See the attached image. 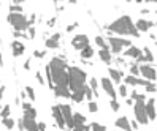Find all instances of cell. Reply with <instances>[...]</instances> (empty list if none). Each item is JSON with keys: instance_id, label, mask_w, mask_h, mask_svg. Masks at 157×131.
<instances>
[{"instance_id": "19", "label": "cell", "mask_w": 157, "mask_h": 131, "mask_svg": "<svg viewBox=\"0 0 157 131\" xmlns=\"http://www.w3.org/2000/svg\"><path fill=\"white\" fill-rule=\"evenodd\" d=\"M54 92H56L57 96H62V98H70V96H72L68 87H56V88H54Z\"/></svg>"}, {"instance_id": "41", "label": "cell", "mask_w": 157, "mask_h": 131, "mask_svg": "<svg viewBox=\"0 0 157 131\" xmlns=\"http://www.w3.org/2000/svg\"><path fill=\"white\" fill-rule=\"evenodd\" d=\"M130 71H132V76H136V74H140V67H138V65H133Z\"/></svg>"}, {"instance_id": "11", "label": "cell", "mask_w": 157, "mask_h": 131, "mask_svg": "<svg viewBox=\"0 0 157 131\" xmlns=\"http://www.w3.org/2000/svg\"><path fill=\"white\" fill-rule=\"evenodd\" d=\"M53 117H54V120H56V123H57V126L60 130H64L65 128V120H64V115H62V111H60V106H53Z\"/></svg>"}, {"instance_id": "47", "label": "cell", "mask_w": 157, "mask_h": 131, "mask_svg": "<svg viewBox=\"0 0 157 131\" xmlns=\"http://www.w3.org/2000/svg\"><path fill=\"white\" fill-rule=\"evenodd\" d=\"M54 24H56V18H51L49 21H48V25H49V27H53Z\"/></svg>"}, {"instance_id": "23", "label": "cell", "mask_w": 157, "mask_h": 131, "mask_svg": "<svg viewBox=\"0 0 157 131\" xmlns=\"http://www.w3.org/2000/svg\"><path fill=\"white\" fill-rule=\"evenodd\" d=\"M70 98L73 99L75 103H81L84 99V90H78V92H72V96Z\"/></svg>"}, {"instance_id": "16", "label": "cell", "mask_w": 157, "mask_h": 131, "mask_svg": "<svg viewBox=\"0 0 157 131\" xmlns=\"http://www.w3.org/2000/svg\"><path fill=\"white\" fill-rule=\"evenodd\" d=\"M11 49H13V55L14 57H19V55H22V54H24V44L21 43V41H13V43H11Z\"/></svg>"}, {"instance_id": "10", "label": "cell", "mask_w": 157, "mask_h": 131, "mask_svg": "<svg viewBox=\"0 0 157 131\" xmlns=\"http://www.w3.org/2000/svg\"><path fill=\"white\" fill-rule=\"evenodd\" d=\"M60 106V111H62V115H64V120H65V125L68 128H73L75 123H73V114H72V109H70L68 104H59Z\"/></svg>"}, {"instance_id": "21", "label": "cell", "mask_w": 157, "mask_h": 131, "mask_svg": "<svg viewBox=\"0 0 157 131\" xmlns=\"http://www.w3.org/2000/svg\"><path fill=\"white\" fill-rule=\"evenodd\" d=\"M99 55H100L102 62H105V63H111V52H109L108 49H100Z\"/></svg>"}, {"instance_id": "45", "label": "cell", "mask_w": 157, "mask_h": 131, "mask_svg": "<svg viewBox=\"0 0 157 131\" xmlns=\"http://www.w3.org/2000/svg\"><path fill=\"white\" fill-rule=\"evenodd\" d=\"M29 36L32 38V40L35 38V29H33V27H29Z\"/></svg>"}, {"instance_id": "35", "label": "cell", "mask_w": 157, "mask_h": 131, "mask_svg": "<svg viewBox=\"0 0 157 131\" xmlns=\"http://www.w3.org/2000/svg\"><path fill=\"white\" fill-rule=\"evenodd\" d=\"M91 88H92L94 95H99V93H97V88H99V84H97V79H95V78H92V79H91Z\"/></svg>"}, {"instance_id": "18", "label": "cell", "mask_w": 157, "mask_h": 131, "mask_svg": "<svg viewBox=\"0 0 157 131\" xmlns=\"http://www.w3.org/2000/svg\"><path fill=\"white\" fill-rule=\"evenodd\" d=\"M59 40H60V35H59V33H56V35H53L51 38H48V40H46V48H48V49L59 48Z\"/></svg>"}, {"instance_id": "29", "label": "cell", "mask_w": 157, "mask_h": 131, "mask_svg": "<svg viewBox=\"0 0 157 131\" xmlns=\"http://www.w3.org/2000/svg\"><path fill=\"white\" fill-rule=\"evenodd\" d=\"M2 123H3V125H5L8 130H11V128L14 126V120H13V118H10V117H8V118H2Z\"/></svg>"}, {"instance_id": "4", "label": "cell", "mask_w": 157, "mask_h": 131, "mask_svg": "<svg viewBox=\"0 0 157 131\" xmlns=\"http://www.w3.org/2000/svg\"><path fill=\"white\" fill-rule=\"evenodd\" d=\"M8 22L14 27L16 32H22V30L29 29V21L22 13H10L8 14Z\"/></svg>"}, {"instance_id": "31", "label": "cell", "mask_w": 157, "mask_h": 131, "mask_svg": "<svg viewBox=\"0 0 157 131\" xmlns=\"http://www.w3.org/2000/svg\"><path fill=\"white\" fill-rule=\"evenodd\" d=\"M95 43L100 46V49H108V46H107V43H105V40L102 36H97L95 38Z\"/></svg>"}, {"instance_id": "28", "label": "cell", "mask_w": 157, "mask_h": 131, "mask_svg": "<svg viewBox=\"0 0 157 131\" xmlns=\"http://www.w3.org/2000/svg\"><path fill=\"white\" fill-rule=\"evenodd\" d=\"M21 6H19V2H13L10 6V13H21Z\"/></svg>"}, {"instance_id": "49", "label": "cell", "mask_w": 157, "mask_h": 131, "mask_svg": "<svg viewBox=\"0 0 157 131\" xmlns=\"http://www.w3.org/2000/svg\"><path fill=\"white\" fill-rule=\"evenodd\" d=\"M30 106H32V104H29V103H22V109H24V111H27Z\"/></svg>"}, {"instance_id": "37", "label": "cell", "mask_w": 157, "mask_h": 131, "mask_svg": "<svg viewBox=\"0 0 157 131\" xmlns=\"http://www.w3.org/2000/svg\"><path fill=\"white\" fill-rule=\"evenodd\" d=\"M87 107H89V111H91L92 114H95L97 111H99V107H97V103H95V101H91V103L87 104Z\"/></svg>"}, {"instance_id": "43", "label": "cell", "mask_w": 157, "mask_h": 131, "mask_svg": "<svg viewBox=\"0 0 157 131\" xmlns=\"http://www.w3.org/2000/svg\"><path fill=\"white\" fill-rule=\"evenodd\" d=\"M33 55L37 57V59H43V57L46 55V52H40V51H35V52H33Z\"/></svg>"}, {"instance_id": "7", "label": "cell", "mask_w": 157, "mask_h": 131, "mask_svg": "<svg viewBox=\"0 0 157 131\" xmlns=\"http://www.w3.org/2000/svg\"><path fill=\"white\" fill-rule=\"evenodd\" d=\"M22 126L26 131H38V123L35 122V117L27 112H24V117H22Z\"/></svg>"}, {"instance_id": "14", "label": "cell", "mask_w": 157, "mask_h": 131, "mask_svg": "<svg viewBox=\"0 0 157 131\" xmlns=\"http://www.w3.org/2000/svg\"><path fill=\"white\" fill-rule=\"evenodd\" d=\"M146 114L149 120H156V99H148L146 101Z\"/></svg>"}, {"instance_id": "42", "label": "cell", "mask_w": 157, "mask_h": 131, "mask_svg": "<svg viewBox=\"0 0 157 131\" xmlns=\"http://www.w3.org/2000/svg\"><path fill=\"white\" fill-rule=\"evenodd\" d=\"M24 112L30 114V115H33V117H37V111H35V109H33L32 106H30V107H29V109H27V111H24Z\"/></svg>"}, {"instance_id": "5", "label": "cell", "mask_w": 157, "mask_h": 131, "mask_svg": "<svg viewBox=\"0 0 157 131\" xmlns=\"http://www.w3.org/2000/svg\"><path fill=\"white\" fill-rule=\"evenodd\" d=\"M133 112H135L136 122L141 125H148L149 118L146 114V101H135L133 103Z\"/></svg>"}, {"instance_id": "2", "label": "cell", "mask_w": 157, "mask_h": 131, "mask_svg": "<svg viewBox=\"0 0 157 131\" xmlns=\"http://www.w3.org/2000/svg\"><path fill=\"white\" fill-rule=\"evenodd\" d=\"M109 32H114L117 35H132V36H140V32L136 30L135 24L132 22V19L129 16H122L116 19L114 22L108 25Z\"/></svg>"}, {"instance_id": "22", "label": "cell", "mask_w": 157, "mask_h": 131, "mask_svg": "<svg viewBox=\"0 0 157 131\" xmlns=\"http://www.w3.org/2000/svg\"><path fill=\"white\" fill-rule=\"evenodd\" d=\"M73 123H75V126H80V125H86V117L83 114H80V112H76V114H73ZM73 126V128H75Z\"/></svg>"}, {"instance_id": "6", "label": "cell", "mask_w": 157, "mask_h": 131, "mask_svg": "<svg viewBox=\"0 0 157 131\" xmlns=\"http://www.w3.org/2000/svg\"><path fill=\"white\" fill-rule=\"evenodd\" d=\"M108 43L111 46V52L113 54H119L122 51L124 46H127V48H130V41L129 40H124V38H119V36H109L108 38Z\"/></svg>"}, {"instance_id": "15", "label": "cell", "mask_w": 157, "mask_h": 131, "mask_svg": "<svg viewBox=\"0 0 157 131\" xmlns=\"http://www.w3.org/2000/svg\"><path fill=\"white\" fill-rule=\"evenodd\" d=\"M135 27H136V30H138V32H148V30L152 27V22L151 21H146V19H138V21H136V24H135Z\"/></svg>"}, {"instance_id": "12", "label": "cell", "mask_w": 157, "mask_h": 131, "mask_svg": "<svg viewBox=\"0 0 157 131\" xmlns=\"http://www.w3.org/2000/svg\"><path fill=\"white\" fill-rule=\"evenodd\" d=\"M102 87H103V90L107 92V93L111 96L113 99H116V90H114V85H113L111 79L103 78V79H102Z\"/></svg>"}, {"instance_id": "25", "label": "cell", "mask_w": 157, "mask_h": 131, "mask_svg": "<svg viewBox=\"0 0 157 131\" xmlns=\"http://www.w3.org/2000/svg\"><path fill=\"white\" fill-rule=\"evenodd\" d=\"M80 52H81V57H83V59H91V57L94 55L92 46H87L86 49H83V51H80Z\"/></svg>"}, {"instance_id": "34", "label": "cell", "mask_w": 157, "mask_h": 131, "mask_svg": "<svg viewBox=\"0 0 157 131\" xmlns=\"http://www.w3.org/2000/svg\"><path fill=\"white\" fill-rule=\"evenodd\" d=\"M144 88H146L148 93H154V92H157V85H156V84H152V82H149Z\"/></svg>"}, {"instance_id": "9", "label": "cell", "mask_w": 157, "mask_h": 131, "mask_svg": "<svg viewBox=\"0 0 157 131\" xmlns=\"http://www.w3.org/2000/svg\"><path fill=\"white\" fill-rule=\"evenodd\" d=\"M72 44H73L75 49H78V51H83V49H86L87 46H91L89 44V38L86 35H76L72 40Z\"/></svg>"}, {"instance_id": "30", "label": "cell", "mask_w": 157, "mask_h": 131, "mask_svg": "<svg viewBox=\"0 0 157 131\" xmlns=\"http://www.w3.org/2000/svg\"><path fill=\"white\" fill-rule=\"evenodd\" d=\"M132 98L135 99V101H144L146 96H144V93L141 95V93H138V92H132Z\"/></svg>"}, {"instance_id": "24", "label": "cell", "mask_w": 157, "mask_h": 131, "mask_svg": "<svg viewBox=\"0 0 157 131\" xmlns=\"http://www.w3.org/2000/svg\"><path fill=\"white\" fill-rule=\"evenodd\" d=\"M109 76H111V81H116V82H121V79H122V74L114 68H109Z\"/></svg>"}, {"instance_id": "26", "label": "cell", "mask_w": 157, "mask_h": 131, "mask_svg": "<svg viewBox=\"0 0 157 131\" xmlns=\"http://www.w3.org/2000/svg\"><path fill=\"white\" fill-rule=\"evenodd\" d=\"M46 78H48V87H49V88H54V82H53V76H51L49 65L46 67Z\"/></svg>"}, {"instance_id": "53", "label": "cell", "mask_w": 157, "mask_h": 131, "mask_svg": "<svg viewBox=\"0 0 157 131\" xmlns=\"http://www.w3.org/2000/svg\"><path fill=\"white\" fill-rule=\"evenodd\" d=\"M33 22H35V14H32L30 19H29V24H33Z\"/></svg>"}, {"instance_id": "33", "label": "cell", "mask_w": 157, "mask_h": 131, "mask_svg": "<svg viewBox=\"0 0 157 131\" xmlns=\"http://www.w3.org/2000/svg\"><path fill=\"white\" fill-rule=\"evenodd\" d=\"M143 54H144V59H146L148 62H152L154 60V55H152V52L149 51L148 48H144V51H143Z\"/></svg>"}, {"instance_id": "27", "label": "cell", "mask_w": 157, "mask_h": 131, "mask_svg": "<svg viewBox=\"0 0 157 131\" xmlns=\"http://www.w3.org/2000/svg\"><path fill=\"white\" fill-rule=\"evenodd\" d=\"M89 126H91L92 131H107V126L100 125V123H95V122H94L92 125H89Z\"/></svg>"}, {"instance_id": "38", "label": "cell", "mask_w": 157, "mask_h": 131, "mask_svg": "<svg viewBox=\"0 0 157 131\" xmlns=\"http://www.w3.org/2000/svg\"><path fill=\"white\" fill-rule=\"evenodd\" d=\"M111 109L114 111V112H117V111L121 109V104L116 101V99H111Z\"/></svg>"}, {"instance_id": "36", "label": "cell", "mask_w": 157, "mask_h": 131, "mask_svg": "<svg viewBox=\"0 0 157 131\" xmlns=\"http://www.w3.org/2000/svg\"><path fill=\"white\" fill-rule=\"evenodd\" d=\"M10 106H5V107H3V111H2V112H0V115H2V118H8L10 117Z\"/></svg>"}, {"instance_id": "40", "label": "cell", "mask_w": 157, "mask_h": 131, "mask_svg": "<svg viewBox=\"0 0 157 131\" xmlns=\"http://www.w3.org/2000/svg\"><path fill=\"white\" fill-rule=\"evenodd\" d=\"M119 95L124 96V98L127 96V87H125V85H121V87H119Z\"/></svg>"}, {"instance_id": "44", "label": "cell", "mask_w": 157, "mask_h": 131, "mask_svg": "<svg viewBox=\"0 0 157 131\" xmlns=\"http://www.w3.org/2000/svg\"><path fill=\"white\" fill-rule=\"evenodd\" d=\"M38 131H46V123H45V122H40V123H38Z\"/></svg>"}, {"instance_id": "3", "label": "cell", "mask_w": 157, "mask_h": 131, "mask_svg": "<svg viewBox=\"0 0 157 131\" xmlns=\"http://www.w3.org/2000/svg\"><path fill=\"white\" fill-rule=\"evenodd\" d=\"M86 73L83 70H80L78 67H70L68 68V88L72 92L78 90H84L86 85Z\"/></svg>"}, {"instance_id": "51", "label": "cell", "mask_w": 157, "mask_h": 131, "mask_svg": "<svg viewBox=\"0 0 157 131\" xmlns=\"http://www.w3.org/2000/svg\"><path fill=\"white\" fill-rule=\"evenodd\" d=\"M130 126H132V130H136V128H138V123H136V122H132Z\"/></svg>"}, {"instance_id": "39", "label": "cell", "mask_w": 157, "mask_h": 131, "mask_svg": "<svg viewBox=\"0 0 157 131\" xmlns=\"http://www.w3.org/2000/svg\"><path fill=\"white\" fill-rule=\"evenodd\" d=\"M84 96H86V98H89V99L92 98V88L91 87H86L84 85Z\"/></svg>"}, {"instance_id": "13", "label": "cell", "mask_w": 157, "mask_h": 131, "mask_svg": "<svg viewBox=\"0 0 157 131\" xmlns=\"http://www.w3.org/2000/svg\"><path fill=\"white\" fill-rule=\"evenodd\" d=\"M124 81H125V84H129V85H144L146 87L149 84V81H143V79L136 78V76H132V74H129Z\"/></svg>"}, {"instance_id": "48", "label": "cell", "mask_w": 157, "mask_h": 131, "mask_svg": "<svg viewBox=\"0 0 157 131\" xmlns=\"http://www.w3.org/2000/svg\"><path fill=\"white\" fill-rule=\"evenodd\" d=\"M37 79H38V82H40V84L45 82V81H43V78H41V73H40V71L37 73Z\"/></svg>"}, {"instance_id": "50", "label": "cell", "mask_w": 157, "mask_h": 131, "mask_svg": "<svg viewBox=\"0 0 157 131\" xmlns=\"http://www.w3.org/2000/svg\"><path fill=\"white\" fill-rule=\"evenodd\" d=\"M136 60H138L140 63H143V62L146 60V59H144V55H143V52H141V55H140V57H138V59H136Z\"/></svg>"}, {"instance_id": "46", "label": "cell", "mask_w": 157, "mask_h": 131, "mask_svg": "<svg viewBox=\"0 0 157 131\" xmlns=\"http://www.w3.org/2000/svg\"><path fill=\"white\" fill-rule=\"evenodd\" d=\"M76 27H78V22H75V24H72V25L67 27V32H72L73 29H76Z\"/></svg>"}, {"instance_id": "54", "label": "cell", "mask_w": 157, "mask_h": 131, "mask_svg": "<svg viewBox=\"0 0 157 131\" xmlns=\"http://www.w3.org/2000/svg\"><path fill=\"white\" fill-rule=\"evenodd\" d=\"M29 67H30V60H27L24 63V68H26V70H29Z\"/></svg>"}, {"instance_id": "55", "label": "cell", "mask_w": 157, "mask_h": 131, "mask_svg": "<svg viewBox=\"0 0 157 131\" xmlns=\"http://www.w3.org/2000/svg\"><path fill=\"white\" fill-rule=\"evenodd\" d=\"M0 5H2V2H0Z\"/></svg>"}, {"instance_id": "17", "label": "cell", "mask_w": 157, "mask_h": 131, "mask_svg": "<svg viewBox=\"0 0 157 131\" xmlns=\"http://www.w3.org/2000/svg\"><path fill=\"white\" fill-rule=\"evenodd\" d=\"M116 126L124 131H132V126H130V122H129L127 117H119L116 120Z\"/></svg>"}, {"instance_id": "32", "label": "cell", "mask_w": 157, "mask_h": 131, "mask_svg": "<svg viewBox=\"0 0 157 131\" xmlns=\"http://www.w3.org/2000/svg\"><path fill=\"white\" fill-rule=\"evenodd\" d=\"M26 93L29 95V98H30V101H35V90H33V87H27L26 88Z\"/></svg>"}, {"instance_id": "52", "label": "cell", "mask_w": 157, "mask_h": 131, "mask_svg": "<svg viewBox=\"0 0 157 131\" xmlns=\"http://www.w3.org/2000/svg\"><path fill=\"white\" fill-rule=\"evenodd\" d=\"M3 92H5V85L0 87V99H2V96H3Z\"/></svg>"}, {"instance_id": "8", "label": "cell", "mask_w": 157, "mask_h": 131, "mask_svg": "<svg viewBox=\"0 0 157 131\" xmlns=\"http://www.w3.org/2000/svg\"><path fill=\"white\" fill-rule=\"evenodd\" d=\"M140 74H143V78H146L149 82L151 81H156L157 79V73H156V68H152L151 65H141L140 67Z\"/></svg>"}, {"instance_id": "20", "label": "cell", "mask_w": 157, "mask_h": 131, "mask_svg": "<svg viewBox=\"0 0 157 131\" xmlns=\"http://www.w3.org/2000/svg\"><path fill=\"white\" fill-rule=\"evenodd\" d=\"M125 55L127 57H132V59H138V57L141 55V51L138 48H135V46H130V48L125 51Z\"/></svg>"}, {"instance_id": "1", "label": "cell", "mask_w": 157, "mask_h": 131, "mask_svg": "<svg viewBox=\"0 0 157 131\" xmlns=\"http://www.w3.org/2000/svg\"><path fill=\"white\" fill-rule=\"evenodd\" d=\"M67 63L59 57H54L49 63L51 76H53V82L56 87H68V70H67Z\"/></svg>"}]
</instances>
